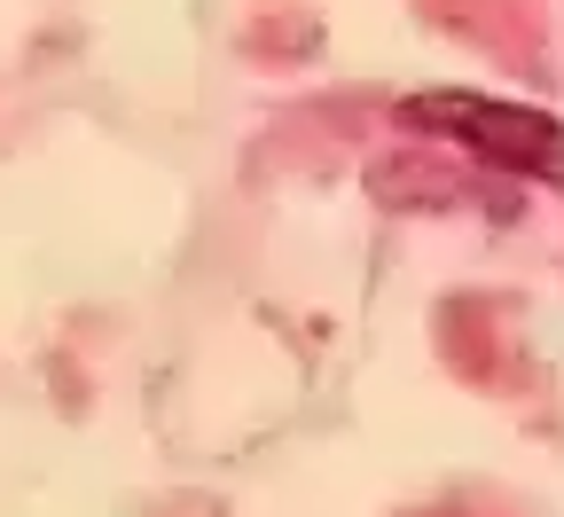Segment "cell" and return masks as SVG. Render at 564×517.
Listing matches in <instances>:
<instances>
[{
	"instance_id": "1",
	"label": "cell",
	"mask_w": 564,
	"mask_h": 517,
	"mask_svg": "<svg viewBox=\"0 0 564 517\" xmlns=\"http://www.w3.org/2000/svg\"><path fill=\"white\" fill-rule=\"evenodd\" d=\"M400 118H408V126H423V133L463 141L470 158L502 165V173H525V181L564 189V126H556L549 110L494 103V95H470V87H440V95H408V103H400Z\"/></svg>"
}]
</instances>
